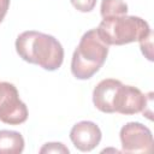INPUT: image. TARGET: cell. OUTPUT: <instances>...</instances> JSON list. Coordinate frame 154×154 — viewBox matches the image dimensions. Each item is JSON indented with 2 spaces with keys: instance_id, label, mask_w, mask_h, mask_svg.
Instances as JSON below:
<instances>
[{
  "instance_id": "1",
  "label": "cell",
  "mask_w": 154,
  "mask_h": 154,
  "mask_svg": "<svg viewBox=\"0 0 154 154\" xmlns=\"http://www.w3.org/2000/svg\"><path fill=\"white\" fill-rule=\"evenodd\" d=\"M16 51L23 60L47 71L58 70L64 60L61 43L54 36L35 30L24 31L17 37Z\"/></svg>"
},
{
  "instance_id": "2",
  "label": "cell",
  "mask_w": 154,
  "mask_h": 154,
  "mask_svg": "<svg viewBox=\"0 0 154 154\" xmlns=\"http://www.w3.org/2000/svg\"><path fill=\"white\" fill-rule=\"evenodd\" d=\"M108 46L99 37L96 29L83 34L71 60V72L77 79L93 77L105 64Z\"/></svg>"
},
{
  "instance_id": "3",
  "label": "cell",
  "mask_w": 154,
  "mask_h": 154,
  "mask_svg": "<svg viewBox=\"0 0 154 154\" xmlns=\"http://www.w3.org/2000/svg\"><path fill=\"white\" fill-rule=\"evenodd\" d=\"M96 31L99 37L107 46H122L140 41L152 32L148 23L144 19L126 14L103 18Z\"/></svg>"
},
{
  "instance_id": "4",
  "label": "cell",
  "mask_w": 154,
  "mask_h": 154,
  "mask_svg": "<svg viewBox=\"0 0 154 154\" xmlns=\"http://www.w3.org/2000/svg\"><path fill=\"white\" fill-rule=\"evenodd\" d=\"M28 119V108L19 99L17 88L8 82H0V120L19 125Z\"/></svg>"
},
{
  "instance_id": "5",
  "label": "cell",
  "mask_w": 154,
  "mask_h": 154,
  "mask_svg": "<svg viewBox=\"0 0 154 154\" xmlns=\"http://www.w3.org/2000/svg\"><path fill=\"white\" fill-rule=\"evenodd\" d=\"M119 135L125 153H149L153 148L152 131L141 123H126L120 129Z\"/></svg>"
},
{
  "instance_id": "6",
  "label": "cell",
  "mask_w": 154,
  "mask_h": 154,
  "mask_svg": "<svg viewBox=\"0 0 154 154\" xmlns=\"http://www.w3.org/2000/svg\"><path fill=\"white\" fill-rule=\"evenodd\" d=\"M146 107H148L147 96L136 87L124 85L123 83L119 85L113 108L114 112L122 114H136L140 112H146Z\"/></svg>"
},
{
  "instance_id": "7",
  "label": "cell",
  "mask_w": 154,
  "mask_h": 154,
  "mask_svg": "<svg viewBox=\"0 0 154 154\" xmlns=\"http://www.w3.org/2000/svg\"><path fill=\"white\" fill-rule=\"evenodd\" d=\"M100 128L89 120H83L75 124L70 131V140L73 146L81 152H90L101 141Z\"/></svg>"
},
{
  "instance_id": "8",
  "label": "cell",
  "mask_w": 154,
  "mask_h": 154,
  "mask_svg": "<svg viewBox=\"0 0 154 154\" xmlns=\"http://www.w3.org/2000/svg\"><path fill=\"white\" fill-rule=\"evenodd\" d=\"M120 84L122 82L114 78L102 79L93 90L94 106L103 113H114V97Z\"/></svg>"
},
{
  "instance_id": "9",
  "label": "cell",
  "mask_w": 154,
  "mask_h": 154,
  "mask_svg": "<svg viewBox=\"0 0 154 154\" xmlns=\"http://www.w3.org/2000/svg\"><path fill=\"white\" fill-rule=\"evenodd\" d=\"M24 149V138L17 131L0 130V154H20Z\"/></svg>"
},
{
  "instance_id": "10",
  "label": "cell",
  "mask_w": 154,
  "mask_h": 154,
  "mask_svg": "<svg viewBox=\"0 0 154 154\" xmlns=\"http://www.w3.org/2000/svg\"><path fill=\"white\" fill-rule=\"evenodd\" d=\"M100 12L102 18L123 16L128 13V5L123 0H102Z\"/></svg>"
},
{
  "instance_id": "11",
  "label": "cell",
  "mask_w": 154,
  "mask_h": 154,
  "mask_svg": "<svg viewBox=\"0 0 154 154\" xmlns=\"http://www.w3.org/2000/svg\"><path fill=\"white\" fill-rule=\"evenodd\" d=\"M69 148L65 147L63 143L59 142H51L46 143L41 149L40 153H69Z\"/></svg>"
},
{
  "instance_id": "12",
  "label": "cell",
  "mask_w": 154,
  "mask_h": 154,
  "mask_svg": "<svg viewBox=\"0 0 154 154\" xmlns=\"http://www.w3.org/2000/svg\"><path fill=\"white\" fill-rule=\"evenodd\" d=\"M72 6L79 12H90L96 5V0H70Z\"/></svg>"
},
{
  "instance_id": "13",
  "label": "cell",
  "mask_w": 154,
  "mask_h": 154,
  "mask_svg": "<svg viewBox=\"0 0 154 154\" xmlns=\"http://www.w3.org/2000/svg\"><path fill=\"white\" fill-rule=\"evenodd\" d=\"M8 7H10V0H0V23L4 20Z\"/></svg>"
}]
</instances>
